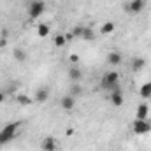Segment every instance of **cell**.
<instances>
[{
  "instance_id": "obj_17",
  "label": "cell",
  "mask_w": 151,
  "mask_h": 151,
  "mask_svg": "<svg viewBox=\"0 0 151 151\" xmlns=\"http://www.w3.org/2000/svg\"><path fill=\"white\" fill-rule=\"evenodd\" d=\"M81 76H83V72H81L77 67H70V69H69V77H70L74 83H77V81L81 79Z\"/></svg>"
},
{
  "instance_id": "obj_5",
  "label": "cell",
  "mask_w": 151,
  "mask_h": 151,
  "mask_svg": "<svg viewBox=\"0 0 151 151\" xmlns=\"http://www.w3.org/2000/svg\"><path fill=\"white\" fill-rule=\"evenodd\" d=\"M144 5H146V0H130L125 4V11L130 14H137L144 9Z\"/></svg>"
},
{
  "instance_id": "obj_21",
  "label": "cell",
  "mask_w": 151,
  "mask_h": 151,
  "mask_svg": "<svg viewBox=\"0 0 151 151\" xmlns=\"http://www.w3.org/2000/svg\"><path fill=\"white\" fill-rule=\"evenodd\" d=\"M79 93H81V86H79V84H77V83H74V84H72V88H70V95H79Z\"/></svg>"
},
{
  "instance_id": "obj_16",
  "label": "cell",
  "mask_w": 151,
  "mask_h": 151,
  "mask_svg": "<svg viewBox=\"0 0 151 151\" xmlns=\"http://www.w3.org/2000/svg\"><path fill=\"white\" fill-rule=\"evenodd\" d=\"M49 32H51V28H49L47 23H40V25H37V35L39 37H47Z\"/></svg>"
},
{
  "instance_id": "obj_20",
  "label": "cell",
  "mask_w": 151,
  "mask_h": 151,
  "mask_svg": "<svg viewBox=\"0 0 151 151\" xmlns=\"http://www.w3.org/2000/svg\"><path fill=\"white\" fill-rule=\"evenodd\" d=\"M95 37V34H93V30L91 28H83V35H81V39H84V40H91V39Z\"/></svg>"
},
{
  "instance_id": "obj_26",
  "label": "cell",
  "mask_w": 151,
  "mask_h": 151,
  "mask_svg": "<svg viewBox=\"0 0 151 151\" xmlns=\"http://www.w3.org/2000/svg\"><path fill=\"white\" fill-rule=\"evenodd\" d=\"M7 34H9L7 30H2V32H0V35H2V37H7Z\"/></svg>"
},
{
  "instance_id": "obj_9",
  "label": "cell",
  "mask_w": 151,
  "mask_h": 151,
  "mask_svg": "<svg viewBox=\"0 0 151 151\" xmlns=\"http://www.w3.org/2000/svg\"><path fill=\"white\" fill-rule=\"evenodd\" d=\"M47 99H49V88L42 86V88H39L37 91H35V102L42 104V102H46Z\"/></svg>"
},
{
  "instance_id": "obj_18",
  "label": "cell",
  "mask_w": 151,
  "mask_h": 151,
  "mask_svg": "<svg viewBox=\"0 0 151 151\" xmlns=\"http://www.w3.org/2000/svg\"><path fill=\"white\" fill-rule=\"evenodd\" d=\"M53 42H55V47H63L65 42H67V37L63 34H56L55 39H53Z\"/></svg>"
},
{
  "instance_id": "obj_6",
  "label": "cell",
  "mask_w": 151,
  "mask_h": 151,
  "mask_svg": "<svg viewBox=\"0 0 151 151\" xmlns=\"http://www.w3.org/2000/svg\"><path fill=\"white\" fill-rule=\"evenodd\" d=\"M111 104L116 106V107H119V106H123V102H125V99H123V93H121V90H119V86L118 88H114L111 90Z\"/></svg>"
},
{
  "instance_id": "obj_24",
  "label": "cell",
  "mask_w": 151,
  "mask_h": 151,
  "mask_svg": "<svg viewBox=\"0 0 151 151\" xmlns=\"http://www.w3.org/2000/svg\"><path fill=\"white\" fill-rule=\"evenodd\" d=\"M70 62H79V56H77V55H70Z\"/></svg>"
},
{
  "instance_id": "obj_15",
  "label": "cell",
  "mask_w": 151,
  "mask_h": 151,
  "mask_svg": "<svg viewBox=\"0 0 151 151\" xmlns=\"http://www.w3.org/2000/svg\"><path fill=\"white\" fill-rule=\"evenodd\" d=\"M114 30H116V25H114L113 21H107V23H104V25L100 27V32H102L104 35H111Z\"/></svg>"
},
{
  "instance_id": "obj_22",
  "label": "cell",
  "mask_w": 151,
  "mask_h": 151,
  "mask_svg": "<svg viewBox=\"0 0 151 151\" xmlns=\"http://www.w3.org/2000/svg\"><path fill=\"white\" fill-rule=\"evenodd\" d=\"M83 28L84 27H76L74 30H72V37H81L83 35Z\"/></svg>"
},
{
  "instance_id": "obj_11",
  "label": "cell",
  "mask_w": 151,
  "mask_h": 151,
  "mask_svg": "<svg viewBox=\"0 0 151 151\" xmlns=\"http://www.w3.org/2000/svg\"><path fill=\"white\" fill-rule=\"evenodd\" d=\"M121 60H123V56H121V53H118V51H113V53H109L107 55V63L109 65H119L121 63Z\"/></svg>"
},
{
  "instance_id": "obj_23",
  "label": "cell",
  "mask_w": 151,
  "mask_h": 151,
  "mask_svg": "<svg viewBox=\"0 0 151 151\" xmlns=\"http://www.w3.org/2000/svg\"><path fill=\"white\" fill-rule=\"evenodd\" d=\"M4 46H7V37H2V39H0V47H4Z\"/></svg>"
},
{
  "instance_id": "obj_4",
  "label": "cell",
  "mask_w": 151,
  "mask_h": 151,
  "mask_svg": "<svg viewBox=\"0 0 151 151\" xmlns=\"http://www.w3.org/2000/svg\"><path fill=\"white\" fill-rule=\"evenodd\" d=\"M132 130H134V134H137V135H144V134L151 132V125L146 119H134V121H132Z\"/></svg>"
},
{
  "instance_id": "obj_13",
  "label": "cell",
  "mask_w": 151,
  "mask_h": 151,
  "mask_svg": "<svg viewBox=\"0 0 151 151\" xmlns=\"http://www.w3.org/2000/svg\"><path fill=\"white\" fill-rule=\"evenodd\" d=\"M12 56H14V60H16V62H19V63H25V62H27V51H25V49H21V47H14Z\"/></svg>"
},
{
  "instance_id": "obj_8",
  "label": "cell",
  "mask_w": 151,
  "mask_h": 151,
  "mask_svg": "<svg viewBox=\"0 0 151 151\" xmlns=\"http://www.w3.org/2000/svg\"><path fill=\"white\" fill-rule=\"evenodd\" d=\"M148 114H150V106H148L146 102H142V104H139V106H137L135 119H146V118H148Z\"/></svg>"
},
{
  "instance_id": "obj_19",
  "label": "cell",
  "mask_w": 151,
  "mask_h": 151,
  "mask_svg": "<svg viewBox=\"0 0 151 151\" xmlns=\"http://www.w3.org/2000/svg\"><path fill=\"white\" fill-rule=\"evenodd\" d=\"M16 100H18V104H21V106H30V104H34V100H32L28 95H23V93H21V95H18V97H16Z\"/></svg>"
},
{
  "instance_id": "obj_2",
  "label": "cell",
  "mask_w": 151,
  "mask_h": 151,
  "mask_svg": "<svg viewBox=\"0 0 151 151\" xmlns=\"http://www.w3.org/2000/svg\"><path fill=\"white\" fill-rule=\"evenodd\" d=\"M118 86H119V74H118L116 70H111V72L104 74V77H102V88H106V90H114V88H118Z\"/></svg>"
},
{
  "instance_id": "obj_1",
  "label": "cell",
  "mask_w": 151,
  "mask_h": 151,
  "mask_svg": "<svg viewBox=\"0 0 151 151\" xmlns=\"http://www.w3.org/2000/svg\"><path fill=\"white\" fill-rule=\"evenodd\" d=\"M18 130H19V123H18V121H14V123H7V125L0 130V144H5V142L12 141V139L16 137Z\"/></svg>"
},
{
  "instance_id": "obj_3",
  "label": "cell",
  "mask_w": 151,
  "mask_h": 151,
  "mask_svg": "<svg viewBox=\"0 0 151 151\" xmlns=\"http://www.w3.org/2000/svg\"><path fill=\"white\" fill-rule=\"evenodd\" d=\"M44 11H46V4L42 0H32L30 5H28V16H30V19L40 18L44 14Z\"/></svg>"
},
{
  "instance_id": "obj_25",
  "label": "cell",
  "mask_w": 151,
  "mask_h": 151,
  "mask_svg": "<svg viewBox=\"0 0 151 151\" xmlns=\"http://www.w3.org/2000/svg\"><path fill=\"white\" fill-rule=\"evenodd\" d=\"M2 102H5V93H4V91H0V104H2Z\"/></svg>"
},
{
  "instance_id": "obj_12",
  "label": "cell",
  "mask_w": 151,
  "mask_h": 151,
  "mask_svg": "<svg viewBox=\"0 0 151 151\" xmlns=\"http://www.w3.org/2000/svg\"><path fill=\"white\" fill-rule=\"evenodd\" d=\"M139 95H141L144 100L151 99V81H146V83L139 88Z\"/></svg>"
},
{
  "instance_id": "obj_14",
  "label": "cell",
  "mask_w": 151,
  "mask_h": 151,
  "mask_svg": "<svg viewBox=\"0 0 151 151\" xmlns=\"http://www.w3.org/2000/svg\"><path fill=\"white\" fill-rule=\"evenodd\" d=\"M146 67V60L144 58H134L132 60V70L134 72H139V70H142Z\"/></svg>"
},
{
  "instance_id": "obj_27",
  "label": "cell",
  "mask_w": 151,
  "mask_h": 151,
  "mask_svg": "<svg viewBox=\"0 0 151 151\" xmlns=\"http://www.w3.org/2000/svg\"><path fill=\"white\" fill-rule=\"evenodd\" d=\"M67 2H72V0H67Z\"/></svg>"
},
{
  "instance_id": "obj_10",
  "label": "cell",
  "mask_w": 151,
  "mask_h": 151,
  "mask_svg": "<svg viewBox=\"0 0 151 151\" xmlns=\"http://www.w3.org/2000/svg\"><path fill=\"white\" fill-rule=\"evenodd\" d=\"M40 148H42V151H55L56 150V141L53 137H46L40 142Z\"/></svg>"
},
{
  "instance_id": "obj_7",
  "label": "cell",
  "mask_w": 151,
  "mask_h": 151,
  "mask_svg": "<svg viewBox=\"0 0 151 151\" xmlns=\"http://www.w3.org/2000/svg\"><path fill=\"white\" fill-rule=\"evenodd\" d=\"M60 106H62V109H65V111H72L76 107V97L74 95H65V97H62V100H60Z\"/></svg>"
}]
</instances>
